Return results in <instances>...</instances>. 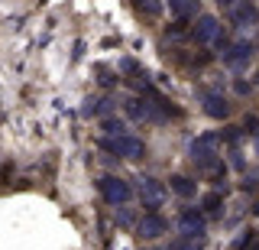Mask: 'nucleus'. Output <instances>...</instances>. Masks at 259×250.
Masks as SVG:
<instances>
[{
  "mask_svg": "<svg viewBox=\"0 0 259 250\" xmlns=\"http://www.w3.org/2000/svg\"><path fill=\"white\" fill-rule=\"evenodd\" d=\"M207 247V234L204 237H185L182 244H178V250H204Z\"/></svg>",
  "mask_w": 259,
  "mask_h": 250,
  "instance_id": "4468645a",
  "label": "nucleus"
},
{
  "mask_svg": "<svg viewBox=\"0 0 259 250\" xmlns=\"http://www.w3.org/2000/svg\"><path fill=\"white\" fill-rule=\"evenodd\" d=\"M113 156H120V159H143V153H146V147H143V140H136V136H120V140H107L104 143Z\"/></svg>",
  "mask_w": 259,
  "mask_h": 250,
  "instance_id": "20e7f679",
  "label": "nucleus"
},
{
  "mask_svg": "<svg viewBox=\"0 0 259 250\" xmlns=\"http://www.w3.org/2000/svg\"><path fill=\"white\" fill-rule=\"evenodd\" d=\"M221 208H224V198H221V195H207V198H204V211H207V215L217 218V215H221Z\"/></svg>",
  "mask_w": 259,
  "mask_h": 250,
  "instance_id": "2eb2a0df",
  "label": "nucleus"
},
{
  "mask_svg": "<svg viewBox=\"0 0 259 250\" xmlns=\"http://www.w3.org/2000/svg\"><path fill=\"white\" fill-rule=\"evenodd\" d=\"M172 10L178 13V17H191V13L198 10V4H194V0H188V4H185V0H175V4H172Z\"/></svg>",
  "mask_w": 259,
  "mask_h": 250,
  "instance_id": "dca6fc26",
  "label": "nucleus"
},
{
  "mask_svg": "<svg viewBox=\"0 0 259 250\" xmlns=\"http://www.w3.org/2000/svg\"><path fill=\"white\" fill-rule=\"evenodd\" d=\"M101 195L110 201V205H126L130 198H133V189H130V182L117 179V175H104L101 179Z\"/></svg>",
  "mask_w": 259,
  "mask_h": 250,
  "instance_id": "f03ea898",
  "label": "nucleus"
},
{
  "mask_svg": "<svg viewBox=\"0 0 259 250\" xmlns=\"http://www.w3.org/2000/svg\"><path fill=\"white\" fill-rule=\"evenodd\" d=\"M246 127H249V133H259V120H256V117H249Z\"/></svg>",
  "mask_w": 259,
  "mask_h": 250,
  "instance_id": "6ab92c4d",
  "label": "nucleus"
},
{
  "mask_svg": "<svg viewBox=\"0 0 259 250\" xmlns=\"http://www.w3.org/2000/svg\"><path fill=\"white\" fill-rule=\"evenodd\" d=\"M104 133H107V140H120V136H126V124L120 117H107L104 120Z\"/></svg>",
  "mask_w": 259,
  "mask_h": 250,
  "instance_id": "f8f14e48",
  "label": "nucleus"
},
{
  "mask_svg": "<svg viewBox=\"0 0 259 250\" xmlns=\"http://www.w3.org/2000/svg\"><path fill=\"white\" fill-rule=\"evenodd\" d=\"M178 224H182L185 237H204V211H198V208H185L178 215Z\"/></svg>",
  "mask_w": 259,
  "mask_h": 250,
  "instance_id": "6e6552de",
  "label": "nucleus"
},
{
  "mask_svg": "<svg viewBox=\"0 0 259 250\" xmlns=\"http://www.w3.org/2000/svg\"><path fill=\"white\" fill-rule=\"evenodd\" d=\"M230 20L237 23V26H243V29H246V26H256V23H259V10H256L253 4H246V0H243V4L230 7Z\"/></svg>",
  "mask_w": 259,
  "mask_h": 250,
  "instance_id": "1a4fd4ad",
  "label": "nucleus"
},
{
  "mask_svg": "<svg viewBox=\"0 0 259 250\" xmlns=\"http://www.w3.org/2000/svg\"><path fill=\"white\" fill-rule=\"evenodd\" d=\"M217 143H221V136H217V133H201V136H194L191 147H188L191 159H194L198 166H210V163L217 159Z\"/></svg>",
  "mask_w": 259,
  "mask_h": 250,
  "instance_id": "f257e3e1",
  "label": "nucleus"
},
{
  "mask_svg": "<svg viewBox=\"0 0 259 250\" xmlns=\"http://www.w3.org/2000/svg\"><path fill=\"white\" fill-rule=\"evenodd\" d=\"M165 228H168L165 218L156 215V211H152V215H143L140 221H136V234H140L143 240H156V237H162V234H165Z\"/></svg>",
  "mask_w": 259,
  "mask_h": 250,
  "instance_id": "423d86ee",
  "label": "nucleus"
},
{
  "mask_svg": "<svg viewBox=\"0 0 259 250\" xmlns=\"http://www.w3.org/2000/svg\"><path fill=\"white\" fill-rule=\"evenodd\" d=\"M221 55H224V62H230L233 68H243L249 59H253V43H246V39H240V43H227V49Z\"/></svg>",
  "mask_w": 259,
  "mask_h": 250,
  "instance_id": "0eeeda50",
  "label": "nucleus"
},
{
  "mask_svg": "<svg viewBox=\"0 0 259 250\" xmlns=\"http://www.w3.org/2000/svg\"><path fill=\"white\" fill-rule=\"evenodd\" d=\"M172 192L182 198H194L198 195V185H194V179H185V175H172Z\"/></svg>",
  "mask_w": 259,
  "mask_h": 250,
  "instance_id": "9b49d317",
  "label": "nucleus"
},
{
  "mask_svg": "<svg viewBox=\"0 0 259 250\" xmlns=\"http://www.w3.org/2000/svg\"><path fill=\"white\" fill-rule=\"evenodd\" d=\"M256 153H259V136H256Z\"/></svg>",
  "mask_w": 259,
  "mask_h": 250,
  "instance_id": "aec40b11",
  "label": "nucleus"
},
{
  "mask_svg": "<svg viewBox=\"0 0 259 250\" xmlns=\"http://www.w3.org/2000/svg\"><path fill=\"white\" fill-rule=\"evenodd\" d=\"M191 36H194V43H201V46H214L217 39L224 36V29H221V23H217L214 17H201Z\"/></svg>",
  "mask_w": 259,
  "mask_h": 250,
  "instance_id": "39448f33",
  "label": "nucleus"
},
{
  "mask_svg": "<svg viewBox=\"0 0 259 250\" xmlns=\"http://www.w3.org/2000/svg\"><path fill=\"white\" fill-rule=\"evenodd\" d=\"M126 111H130V117H152V104L149 101H146V98H133V101H130L126 104Z\"/></svg>",
  "mask_w": 259,
  "mask_h": 250,
  "instance_id": "ddd939ff",
  "label": "nucleus"
},
{
  "mask_svg": "<svg viewBox=\"0 0 259 250\" xmlns=\"http://www.w3.org/2000/svg\"><path fill=\"white\" fill-rule=\"evenodd\" d=\"M136 195H140V201L146 208H162V201H165V185H162L159 179H140V185H136Z\"/></svg>",
  "mask_w": 259,
  "mask_h": 250,
  "instance_id": "7ed1b4c3",
  "label": "nucleus"
},
{
  "mask_svg": "<svg viewBox=\"0 0 259 250\" xmlns=\"http://www.w3.org/2000/svg\"><path fill=\"white\" fill-rule=\"evenodd\" d=\"M201 101H204V114L207 117H217V120H224V117H230V104H227L221 94H210L204 91L201 94Z\"/></svg>",
  "mask_w": 259,
  "mask_h": 250,
  "instance_id": "9d476101",
  "label": "nucleus"
},
{
  "mask_svg": "<svg viewBox=\"0 0 259 250\" xmlns=\"http://www.w3.org/2000/svg\"><path fill=\"white\" fill-rule=\"evenodd\" d=\"M224 140L227 143H237V140H243V130H240V127H227V130H224Z\"/></svg>",
  "mask_w": 259,
  "mask_h": 250,
  "instance_id": "f3484780",
  "label": "nucleus"
},
{
  "mask_svg": "<svg viewBox=\"0 0 259 250\" xmlns=\"http://www.w3.org/2000/svg\"><path fill=\"white\" fill-rule=\"evenodd\" d=\"M230 166H233V169H243V166H246V159H243L240 150H230Z\"/></svg>",
  "mask_w": 259,
  "mask_h": 250,
  "instance_id": "a211bd4d",
  "label": "nucleus"
}]
</instances>
